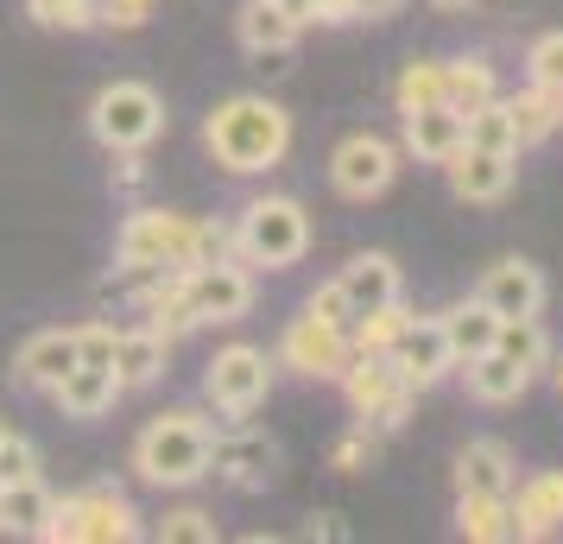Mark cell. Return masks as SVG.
Wrapping results in <instances>:
<instances>
[{"label":"cell","mask_w":563,"mask_h":544,"mask_svg":"<svg viewBox=\"0 0 563 544\" xmlns=\"http://www.w3.org/2000/svg\"><path fill=\"white\" fill-rule=\"evenodd\" d=\"M203 146L216 153L222 171L234 178H254V171H273L285 153H291V114L266 96H229L203 121Z\"/></svg>","instance_id":"cell-1"},{"label":"cell","mask_w":563,"mask_h":544,"mask_svg":"<svg viewBox=\"0 0 563 544\" xmlns=\"http://www.w3.org/2000/svg\"><path fill=\"white\" fill-rule=\"evenodd\" d=\"M209 431L197 412H165L153 418L140 443H133V468H140V481H153V488H197L209 475Z\"/></svg>","instance_id":"cell-2"},{"label":"cell","mask_w":563,"mask_h":544,"mask_svg":"<svg viewBox=\"0 0 563 544\" xmlns=\"http://www.w3.org/2000/svg\"><path fill=\"white\" fill-rule=\"evenodd\" d=\"M310 247V215L298 197H254L241 209V229H234V254L247 266H266V273H285L298 266Z\"/></svg>","instance_id":"cell-3"},{"label":"cell","mask_w":563,"mask_h":544,"mask_svg":"<svg viewBox=\"0 0 563 544\" xmlns=\"http://www.w3.org/2000/svg\"><path fill=\"white\" fill-rule=\"evenodd\" d=\"M45 544H128L140 539V513H133L128 493L114 488H82L70 500H52V519H45Z\"/></svg>","instance_id":"cell-4"},{"label":"cell","mask_w":563,"mask_h":544,"mask_svg":"<svg viewBox=\"0 0 563 544\" xmlns=\"http://www.w3.org/2000/svg\"><path fill=\"white\" fill-rule=\"evenodd\" d=\"M158 127H165V102H158L153 82H108L102 96L89 102V133L102 140L108 153H140L153 146Z\"/></svg>","instance_id":"cell-5"},{"label":"cell","mask_w":563,"mask_h":544,"mask_svg":"<svg viewBox=\"0 0 563 544\" xmlns=\"http://www.w3.org/2000/svg\"><path fill=\"white\" fill-rule=\"evenodd\" d=\"M197 254V222L178 209H140L121 229V266H153V273H190Z\"/></svg>","instance_id":"cell-6"},{"label":"cell","mask_w":563,"mask_h":544,"mask_svg":"<svg viewBox=\"0 0 563 544\" xmlns=\"http://www.w3.org/2000/svg\"><path fill=\"white\" fill-rule=\"evenodd\" d=\"M342 392H349V406L361 412L367 431H399L406 412H411V399H418V392L399 380L393 355H349V367H342Z\"/></svg>","instance_id":"cell-7"},{"label":"cell","mask_w":563,"mask_h":544,"mask_svg":"<svg viewBox=\"0 0 563 544\" xmlns=\"http://www.w3.org/2000/svg\"><path fill=\"white\" fill-rule=\"evenodd\" d=\"M203 392L216 412L229 418H247L266 406V392H273V362H266V348H247V342H229L216 362L203 367Z\"/></svg>","instance_id":"cell-8"},{"label":"cell","mask_w":563,"mask_h":544,"mask_svg":"<svg viewBox=\"0 0 563 544\" xmlns=\"http://www.w3.org/2000/svg\"><path fill=\"white\" fill-rule=\"evenodd\" d=\"M393 178H399V146L380 140V133H349L330 153V184H335V197H349V203L386 197Z\"/></svg>","instance_id":"cell-9"},{"label":"cell","mask_w":563,"mask_h":544,"mask_svg":"<svg viewBox=\"0 0 563 544\" xmlns=\"http://www.w3.org/2000/svg\"><path fill=\"white\" fill-rule=\"evenodd\" d=\"M349 330H335V323H323V317H291L279 336V362L298 367L305 380H342V367H349Z\"/></svg>","instance_id":"cell-10"},{"label":"cell","mask_w":563,"mask_h":544,"mask_svg":"<svg viewBox=\"0 0 563 544\" xmlns=\"http://www.w3.org/2000/svg\"><path fill=\"white\" fill-rule=\"evenodd\" d=\"M184 291H190V304H197L203 323H241V317L254 311V279H247L241 259L190 266V273H184Z\"/></svg>","instance_id":"cell-11"},{"label":"cell","mask_w":563,"mask_h":544,"mask_svg":"<svg viewBox=\"0 0 563 544\" xmlns=\"http://www.w3.org/2000/svg\"><path fill=\"white\" fill-rule=\"evenodd\" d=\"M393 367H399V380H406L411 392L437 387V380L456 367V355H450V336H443V323H437V317H411L406 330H399V342H393Z\"/></svg>","instance_id":"cell-12"},{"label":"cell","mask_w":563,"mask_h":544,"mask_svg":"<svg viewBox=\"0 0 563 544\" xmlns=\"http://www.w3.org/2000/svg\"><path fill=\"white\" fill-rule=\"evenodd\" d=\"M494 317H538L544 311V273H538L532 259H494L482 273V286H475Z\"/></svg>","instance_id":"cell-13"},{"label":"cell","mask_w":563,"mask_h":544,"mask_svg":"<svg viewBox=\"0 0 563 544\" xmlns=\"http://www.w3.org/2000/svg\"><path fill=\"white\" fill-rule=\"evenodd\" d=\"M209 475H222L241 493H260V488H273V475H279V449L266 437H216L209 443Z\"/></svg>","instance_id":"cell-14"},{"label":"cell","mask_w":563,"mask_h":544,"mask_svg":"<svg viewBox=\"0 0 563 544\" xmlns=\"http://www.w3.org/2000/svg\"><path fill=\"white\" fill-rule=\"evenodd\" d=\"M399 133H406V153L418 165H450L462 153V114L456 108H399Z\"/></svg>","instance_id":"cell-15"},{"label":"cell","mask_w":563,"mask_h":544,"mask_svg":"<svg viewBox=\"0 0 563 544\" xmlns=\"http://www.w3.org/2000/svg\"><path fill=\"white\" fill-rule=\"evenodd\" d=\"M234 32H241V45H247L260 64H273V70H279L285 57H291V45H298V32H305V26L285 13L279 0H247V7L234 13Z\"/></svg>","instance_id":"cell-16"},{"label":"cell","mask_w":563,"mask_h":544,"mask_svg":"<svg viewBox=\"0 0 563 544\" xmlns=\"http://www.w3.org/2000/svg\"><path fill=\"white\" fill-rule=\"evenodd\" d=\"M512 525L519 539H551L563 525V468H538L526 481H512Z\"/></svg>","instance_id":"cell-17"},{"label":"cell","mask_w":563,"mask_h":544,"mask_svg":"<svg viewBox=\"0 0 563 544\" xmlns=\"http://www.w3.org/2000/svg\"><path fill=\"white\" fill-rule=\"evenodd\" d=\"M450 190H456L462 203H500L512 190V171H519V158H507V153H482V146H462L450 165Z\"/></svg>","instance_id":"cell-18"},{"label":"cell","mask_w":563,"mask_h":544,"mask_svg":"<svg viewBox=\"0 0 563 544\" xmlns=\"http://www.w3.org/2000/svg\"><path fill=\"white\" fill-rule=\"evenodd\" d=\"M70 367H77V330H38V336H26L20 355H13V380L32 387V392H52Z\"/></svg>","instance_id":"cell-19"},{"label":"cell","mask_w":563,"mask_h":544,"mask_svg":"<svg viewBox=\"0 0 563 544\" xmlns=\"http://www.w3.org/2000/svg\"><path fill=\"white\" fill-rule=\"evenodd\" d=\"M519 463L500 437H468L456 449V493H512Z\"/></svg>","instance_id":"cell-20"},{"label":"cell","mask_w":563,"mask_h":544,"mask_svg":"<svg viewBox=\"0 0 563 544\" xmlns=\"http://www.w3.org/2000/svg\"><path fill=\"white\" fill-rule=\"evenodd\" d=\"M335 286L349 298V323H355L361 311H380L399 298V266H393V254H355L335 273Z\"/></svg>","instance_id":"cell-21"},{"label":"cell","mask_w":563,"mask_h":544,"mask_svg":"<svg viewBox=\"0 0 563 544\" xmlns=\"http://www.w3.org/2000/svg\"><path fill=\"white\" fill-rule=\"evenodd\" d=\"M114 380H121V392L128 387H153L158 374H165V367H172V342L158 336V330H146V323H140V330H114Z\"/></svg>","instance_id":"cell-22"},{"label":"cell","mask_w":563,"mask_h":544,"mask_svg":"<svg viewBox=\"0 0 563 544\" xmlns=\"http://www.w3.org/2000/svg\"><path fill=\"white\" fill-rule=\"evenodd\" d=\"M52 399L64 406V418H102L114 412V399H121V380H114V367H89L77 362L64 380L52 387Z\"/></svg>","instance_id":"cell-23"},{"label":"cell","mask_w":563,"mask_h":544,"mask_svg":"<svg viewBox=\"0 0 563 544\" xmlns=\"http://www.w3.org/2000/svg\"><path fill=\"white\" fill-rule=\"evenodd\" d=\"M462 374H468V399H475V406H512L519 392L532 387V367H519L512 355H500V348L462 362Z\"/></svg>","instance_id":"cell-24"},{"label":"cell","mask_w":563,"mask_h":544,"mask_svg":"<svg viewBox=\"0 0 563 544\" xmlns=\"http://www.w3.org/2000/svg\"><path fill=\"white\" fill-rule=\"evenodd\" d=\"M456 532L475 544H512L519 525H512V500L507 493H462L456 500Z\"/></svg>","instance_id":"cell-25"},{"label":"cell","mask_w":563,"mask_h":544,"mask_svg":"<svg viewBox=\"0 0 563 544\" xmlns=\"http://www.w3.org/2000/svg\"><path fill=\"white\" fill-rule=\"evenodd\" d=\"M494 96H500V77H494L487 57H443V108L475 114V108L494 102Z\"/></svg>","instance_id":"cell-26"},{"label":"cell","mask_w":563,"mask_h":544,"mask_svg":"<svg viewBox=\"0 0 563 544\" xmlns=\"http://www.w3.org/2000/svg\"><path fill=\"white\" fill-rule=\"evenodd\" d=\"M443 323V336H450V355L462 362H475V355H487L494 348V330H500V317L487 311L482 298H468V304H450V311L437 317Z\"/></svg>","instance_id":"cell-27"},{"label":"cell","mask_w":563,"mask_h":544,"mask_svg":"<svg viewBox=\"0 0 563 544\" xmlns=\"http://www.w3.org/2000/svg\"><path fill=\"white\" fill-rule=\"evenodd\" d=\"M500 102H507V114H512V133H519V153L558 133V96H551V89H538V82H526V89H512V96H500Z\"/></svg>","instance_id":"cell-28"},{"label":"cell","mask_w":563,"mask_h":544,"mask_svg":"<svg viewBox=\"0 0 563 544\" xmlns=\"http://www.w3.org/2000/svg\"><path fill=\"white\" fill-rule=\"evenodd\" d=\"M45 519H52V493L38 488V475H32V481H7V488H0V532L38 539V532H45Z\"/></svg>","instance_id":"cell-29"},{"label":"cell","mask_w":563,"mask_h":544,"mask_svg":"<svg viewBox=\"0 0 563 544\" xmlns=\"http://www.w3.org/2000/svg\"><path fill=\"white\" fill-rule=\"evenodd\" d=\"M462 146H482V153L519 158V133H512V114H507V102H500V96H494V102H482L475 114H462Z\"/></svg>","instance_id":"cell-30"},{"label":"cell","mask_w":563,"mask_h":544,"mask_svg":"<svg viewBox=\"0 0 563 544\" xmlns=\"http://www.w3.org/2000/svg\"><path fill=\"white\" fill-rule=\"evenodd\" d=\"M406 323H411V311L399 298L380 304V311H361L355 323H349V348H355V355H393V342H399Z\"/></svg>","instance_id":"cell-31"},{"label":"cell","mask_w":563,"mask_h":544,"mask_svg":"<svg viewBox=\"0 0 563 544\" xmlns=\"http://www.w3.org/2000/svg\"><path fill=\"white\" fill-rule=\"evenodd\" d=\"M494 348L512 355L519 367H551V336H544V323L538 317H500V330H494Z\"/></svg>","instance_id":"cell-32"},{"label":"cell","mask_w":563,"mask_h":544,"mask_svg":"<svg viewBox=\"0 0 563 544\" xmlns=\"http://www.w3.org/2000/svg\"><path fill=\"white\" fill-rule=\"evenodd\" d=\"M393 96H399V108L443 102V57H411L406 70H399V82H393Z\"/></svg>","instance_id":"cell-33"},{"label":"cell","mask_w":563,"mask_h":544,"mask_svg":"<svg viewBox=\"0 0 563 544\" xmlns=\"http://www.w3.org/2000/svg\"><path fill=\"white\" fill-rule=\"evenodd\" d=\"M526 82L551 89V96L563 89V32H544V38H532V52H526Z\"/></svg>","instance_id":"cell-34"},{"label":"cell","mask_w":563,"mask_h":544,"mask_svg":"<svg viewBox=\"0 0 563 544\" xmlns=\"http://www.w3.org/2000/svg\"><path fill=\"white\" fill-rule=\"evenodd\" d=\"M158 539L165 544H216L222 532H216V519H209L203 507H178V513L158 519Z\"/></svg>","instance_id":"cell-35"},{"label":"cell","mask_w":563,"mask_h":544,"mask_svg":"<svg viewBox=\"0 0 563 544\" xmlns=\"http://www.w3.org/2000/svg\"><path fill=\"white\" fill-rule=\"evenodd\" d=\"M26 7H32V20H38V26H52V32L96 26V0H26Z\"/></svg>","instance_id":"cell-36"},{"label":"cell","mask_w":563,"mask_h":544,"mask_svg":"<svg viewBox=\"0 0 563 544\" xmlns=\"http://www.w3.org/2000/svg\"><path fill=\"white\" fill-rule=\"evenodd\" d=\"M32 475H38V449L7 431V437H0V488H7V481H32Z\"/></svg>","instance_id":"cell-37"},{"label":"cell","mask_w":563,"mask_h":544,"mask_svg":"<svg viewBox=\"0 0 563 544\" xmlns=\"http://www.w3.org/2000/svg\"><path fill=\"white\" fill-rule=\"evenodd\" d=\"M153 7H158V0H96V26L133 32V26H146V20H153Z\"/></svg>","instance_id":"cell-38"},{"label":"cell","mask_w":563,"mask_h":544,"mask_svg":"<svg viewBox=\"0 0 563 544\" xmlns=\"http://www.w3.org/2000/svg\"><path fill=\"white\" fill-rule=\"evenodd\" d=\"M374 456H380V431H367V424H361L355 437L335 443V468H367Z\"/></svg>","instance_id":"cell-39"},{"label":"cell","mask_w":563,"mask_h":544,"mask_svg":"<svg viewBox=\"0 0 563 544\" xmlns=\"http://www.w3.org/2000/svg\"><path fill=\"white\" fill-rule=\"evenodd\" d=\"M77 362H89V367H108V362H114V330H108V323H89V330H77Z\"/></svg>","instance_id":"cell-40"},{"label":"cell","mask_w":563,"mask_h":544,"mask_svg":"<svg viewBox=\"0 0 563 544\" xmlns=\"http://www.w3.org/2000/svg\"><path fill=\"white\" fill-rule=\"evenodd\" d=\"M305 311H310V317H323V323H335V330H349V298H342V286H335V279L317 291V298H310Z\"/></svg>","instance_id":"cell-41"},{"label":"cell","mask_w":563,"mask_h":544,"mask_svg":"<svg viewBox=\"0 0 563 544\" xmlns=\"http://www.w3.org/2000/svg\"><path fill=\"white\" fill-rule=\"evenodd\" d=\"M310 20L317 26H349L355 20V0H310Z\"/></svg>","instance_id":"cell-42"},{"label":"cell","mask_w":563,"mask_h":544,"mask_svg":"<svg viewBox=\"0 0 563 544\" xmlns=\"http://www.w3.org/2000/svg\"><path fill=\"white\" fill-rule=\"evenodd\" d=\"M406 0H355V20H393Z\"/></svg>","instance_id":"cell-43"},{"label":"cell","mask_w":563,"mask_h":544,"mask_svg":"<svg viewBox=\"0 0 563 544\" xmlns=\"http://www.w3.org/2000/svg\"><path fill=\"white\" fill-rule=\"evenodd\" d=\"M431 7H443V13H468L475 0H431Z\"/></svg>","instance_id":"cell-44"},{"label":"cell","mask_w":563,"mask_h":544,"mask_svg":"<svg viewBox=\"0 0 563 544\" xmlns=\"http://www.w3.org/2000/svg\"><path fill=\"white\" fill-rule=\"evenodd\" d=\"M551 374H558V392H563V362H558V367H551Z\"/></svg>","instance_id":"cell-45"},{"label":"cell","mask_w":563,"mask_h":544,"mask_svg":"<svg viewBox=\"0 0 563 544\" xmlns=\"http://www.w3.org/2000/svg\"><path fill=\"white\" fill-rule=\"evenodd\" d=\"M558 127H563V89H558Z\"/></svg>","instance_id":"cell-46"},{"label":"cell","mask_w":563,"mask_h":544,"mask_svg":"<svg viewBox=\"0 0 563 544\" xmlns=\"http://www.w3.org/2000/svg\"><path fill=\"white\" fill-rule=\"evenodd\" d=\"M0 437H7V424H0Z\"/></svg>","instance_id":"cell-47"}]
</instances>
